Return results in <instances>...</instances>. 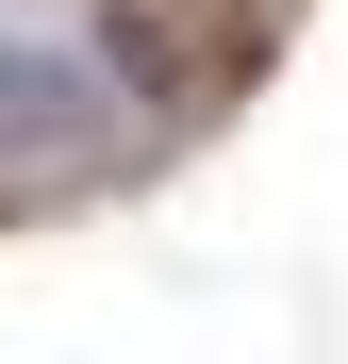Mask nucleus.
<instances>
[{
	"instance_id": "f257e3e1",
	"label": "nucleus",
	"mask_w": 348,
	"mask_h": 364,
	"mask_svg": "<svg viewBox=\"0 0 348 364\" xmlns=\"http://www.w3.org/2000/svg\"><path fill=\"white\" fill-rule=\"evenodd\" d=\"M83 116H100L83 50H0V133H83Z\"/></svg>"
}]
</instances>
